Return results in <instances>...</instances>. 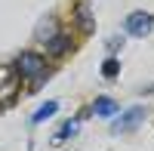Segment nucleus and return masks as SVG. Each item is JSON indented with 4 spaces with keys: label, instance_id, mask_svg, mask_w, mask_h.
Segmentation results:
<instances>
[{
    "label": "nucleus",
    "instance_id": "8",
    "mask_svg": "<svg viewBox=\"0 0 154 151\" xmlns=\"http://www.w3.org/2000/svg\"><path fill=\"white\" fill-rule=\"evenodd\" d=\"M77 130H80V117H71V120H65V123H62V130L56 133V145L59 142H65V139H74V136H77Z\"/></svg>",
    "mask_w": 154,
    "mask_h": 151
},
{
    "label": "nucleus",
    "instance_id": "2",
    "mask_svg": "<svg viewBox=\"0 0 154 151\" xmlns=\"http://www.w3.org/2000/svg\"><path fill=\"white\" fill-rule=\"evenodd\" d=\"M145 105H133V108H126V111H120V114H114V123H111V133L114 136H120V133H133L139 123L145 120Z\"/></svg>",
    "mask_w": 154,
    "mask_h": 151
},
{
    "label": "nucleus",
    "instance_id": "10",
    "mask_svg": "<svg viewBox=\"0 0 154 151\" xmlns=\"http://www.w3.org/2000/svg\"><path fill=\"white\" fill-rule=\"evenodd\" d=\"M56 111H59V102L53 99V102H46V105H40V108H37L34 114H31V123L37 127V123H43V120H49V117L56 114Z\"/></svg>",
    "mask_w": 154,
    "mask_h": 151
},
{
    "label": "nucleus",
    "instance_id": "1",
    "mask_svg": "<svg viewBox=\"0 0 154 151\" xmlns=\"http://www.w3.org/2000/svg\"><path fill=\"white\" fill-rule=\"evenodd\" d=\"M9 68L22 77V83H25V80H31V83H28V90H31V93H34V90H40V86L49 80V74H53L49 59H46L43 53H34V49H22V53L12 59V65H9Z\"/></svg>",
    "mask_w": 154,
    "mask_h": 151
},
{
    "label": "nucleus",
    "instance_id": "4",
    "mask_svg": "<svg viewBox=\"0 0 154 151\" xmlns=\"http://www.w3.org/2000/svg\"><path fill=\"white\" fill-rule=\"evenodd\" d=\"M71 22H74V28L80 31V34H93V31H96V16H93V6H89L86 0H80V3H74Z\"/></svg>",
    "mask_w": 154,
    "mask_h": 151
},
{
    "label": "nucleus",
    "instance_id": "5",
    "mask_svg": "<svg viewBox=\"0 0 154 151\" xmlns=\"http://www.w3.org/2000/svg\"><path fill=\"white\" fill-rule=\"evenodd\" d=\"M68 53H74V37L65 34V31H59L53 40L46 43V59H49V62H62Z\"/></svg>",
    "mask_w": 154,
    "mask_h": 151
},
{
    "label": "nucleus",
    "instance_id": "7",
    "mask_svg": "<svg viewBox=\"0 0 154 151\" xmlns=\"http://www.w3.org/2000/svg\"><path fill=\"white\" fill-rule=\"evenodd\" d=\"M89 114H96V117H114V114H120V105L114 102V99H108V96H99L93 102V108H89Z\"/></svg>",
    "mask_w": 154,
    "mask_h": 151
},
{
    "label": "nucleus",
    "instance_id": "6",
    "mask_svg": "<svg viewBox=\"0 0 154 151\" xmlns=\"http://www.w3.org/2000/svg\"><path fill=\"white\" fill-rule=\"evenodd\" d=\"M59 25H62V22H59V16H56V12H49V16H43L40 22H37V28H34V40L46 46V43H49V40H53V37H56V34L62 31Z\"/></svg>",
    "mask_w": 154,
    "mask_h": 151
},
{
    "label": "nucleus",
    "instance_id": "12",
    "mask_svg": "<svg viewBox=\"0 0 154 151\" xmlns=\"http://www.w3.org/2000/svg\"><path fill=\"white\" fill-rule=\"evenodd\" d=\"M139 93H142V96H154V83H151V86H142Z\"/></svg>",
    "mask_w": 154,
    "mask_h": 151
},
{
    "label": "nucleus",
    "instance_id": "9",
    "mask_svg": "<svg viewBox=\"0 0 154 151\" xmlns=\"http://www.w3.org/2000/svg\"><path fill=\"white\" fill-rule=\"evenodd\" d=\"M99 71H102V77H105V80H117V77H120V59H117V56H108L105 62H102Z\"/></svg>",
    "mask_w": 154,
    "mask_h": 151
},
{
    "label": "nucleus",
    "instance_id": "11",
    "mask_svg": "<svg viewBox=\"0 0 154 151\" xmlns=\"http://www.w3.org/2000/svg\"><path fill=\"white\" fill-rule=\"evenodd\" d=\"M123 40H126L123 34H114V37H108V43H105V49H108V56H117L120 49H123Z\"/></svg>",
    "mask_w": 154,
    "mask_h": 151
},
{
    "label": "nucleus",
    "instance_id": "3",
    "mask_svg": "<svg viewBox=\"0 0 154 151\" xmlns=\"http://www.w3.org/2000/svg\"><path fill=\"white\" fill-rule=\"evenodd\" d=\"M151 28H154V16H151V12H145V9H136V12H130V16L123 19L126 37H148Z\"/></svg>",
    "mask_w": 154,
    "mask_h": 151
}]
</instances>
